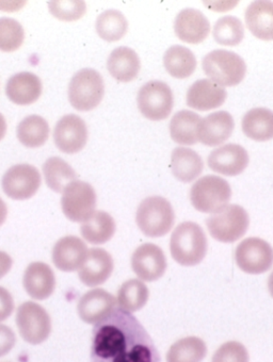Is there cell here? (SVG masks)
Segmentation results:
<instances>
[{
  "instance_id": "cell-1",
  "label": "cell",
  "mask_w": 273,
  "mask_h": 362,
  "mask_svg": "<svg viewBox=\"0 0 273 362\" xmlns=\"http://www.w3.org/2000/svg\"><path fill=\"white\" fill-rule=\"evenodd\" d=\"M90 362H161V356L142 324L115 308L94 326Z\"/></svg>"
},
{
  "instance_id": "cell-2",
  "label": "cell",
  "mask_w": 273,
  "mask_h": 362,
  "mask_svg": "<svg viewBox=\"0 0 273 362\" xmlns=\"http://www.w3.org/2000/svg\"><path fill=\"white\" fill-rule=\"evenodd\" d=\"M172 258L182 267H194L204 260L207 252V239L197 223L184 222L174 229L170 239Z\"/></svg>"
},
{
  "instance_id": "cell-3",
  "label": "cell",
  "mask_w": 273,
  "mask_h": 362,
  "mask_svg": "<svg viewBox=\"0 0 273 362\" xmlns=\"http://www.w3.org/2000/svg\"><path fill=\"white\" fill-rule=\"evenodd\" d=\"M174 221L175 214L171 204L161 197H148L136 210V225L146 237H163L171 230Z\"/></svg>"
},
{
  "instance_id": "cell-4",
  "label": "cell",
  "mask_w": 273,
  "mask_h": 362,
  "mask_svg": "<svg viewBox=\"0 0 273 362\" xmlns=\"http://www.w3.org/2000/svg\"><path fill=\"white\" fill-rule=\"evenodd\" d=\"M232 189L226 179L207 175L197 180L190 190V201L194 209L203 214H217L228 205Z\"/></svg>"
},
{
  "instance_id": "cell-5",
  "label": "cell",
  "mask_w": 273,
  "mask_h": 362,
  "mask_svg": "<svg viewBox=\"0 0 273 362\" xmlns=\"http://www.w3.org/2000/svg\"><path fill=\"white\" fill-rule=\"evenodd\" d=\"M203 71L218 86H235L245 77L247 65L238 54L228 50L217 49L204 57Z\"/></svg>"
},
{
  "instance_id": "cell-6",
  "label": "cell",
  "mask_w": 273,
  "mask_h": 362,
  "mask_svg": "<svg viewBox=\"0 0 273 362\" xmlns=\"http://www.w3.org/2000/svg\"><path fill=\"white\" fill-rule=\"evenodd\" d=\"M104 94V80L95 69H81L75 74L69 86L71 105L83 112L95 109L102 102Z\"/></svg>"
},
{
  "instance_id": "cell-7",
  "label": "cell",
  "mask_w": 273,
  "mask_h": 362,
  "mask_svg": "<svg viewBox=\"0 0 273 362\" xmlns=\"http://www.w3.org/2000/svg\"><path fill=\"white\" fill-rule=\"evenodd\" d=\"M249 224V214L239 205H228L207 221L211 237L222 243L238 241L247 233Z\"/></svg>"
},
{
  "instance_id": "cell-8",
  "label": "cell",
  "mask_w": 273,
  "mask_h": 362,
  "mask_svg": "<svg viewBox=\"0 0 273 362\" xmlns=\"http://www.w3.org/2000/svg\"><path fill=\"white\" fill-rule=\"evenodd\" d=\"M136 103L144 117L150 121H163L171 115L173 93L165 82L153 80L140 88Z\"/></svg>"
},
{
  "instance_id": "cell-9",
  "label": "cell",
  "mask_w": 273,
  "mask_h": 362,
  "mask_svg": "<svg viewBox=\"0 0 273 362\" xmlns=\"http://www.w3.org/2000/svg\"><path fill=\"white\" fill-rule=\"evenodd\" d=\"M16 325L21 337L29 344L45 342L52 332L50 315L37 303L26 302L18 307Z\"/></svg>"
},
{
  "instance_id": "cell-10",
  "label": "cell",
  "mask_w": 273,
  "mask_h": 362,
  "mask_svg": "<svg viewBox=\"0 0 273 362\" xmlns=\"http://www.w3.org/2000/svg\"><path fill=\"white\" fill-rule=\"evenodd\" d=\"M61 207L69 220L75 223L86 222L95 212V190L86 181H74L63 191Z\"/></svg>"
},
{
  "instance_id": "cell-11",
  "label": "cell",
  "mask_w": 273,
  "mask_h": 362,
  "mask_svg": "<svg viewBox=\"0 0 273 362\" xmlns=\"http://www.w3.org/2000/svg\"><path fill=\"white\" fill-rule=\"evenodd\" d=\"M237 267L250 275H260L273 264V248L260 238H248L235 250Z\"/></svg>"
},
{
  "instance_id": "cell-12",
  "label": "cell",
  "mask_w": 273,
  "mask_h": 362,
  "mask_svg": "<svg viewBox=\"0 0 273 362\" xmlns=\"http://www.w3.org/2000/svg\"><path fill=\"white\" fill-rule=\"evenodd\" d=\"M4 192L14 201L31 199L41 186V175L30 164H16L4 175L1 180Z\"/></svg>"
},
{
  "instance_id": "cell-13",
  "label": "cell",
  "mask_w": 273,
  "mask_h": 362,
  "mask_svg": "<svg viewBox=\"0 0 273 362\" xmlns=\"http://www.w3.org/2000/svg\"><path fill=\"white\" fill-rule=\"evenodd\" d=\"M167 265L165 252L153 243L142 244L132 256V271L142 281H158L165 275Z\"/></svg>"
},
{
  "instance_id": "cell-14",
  "label": "cell",
  "mask_w": 273,
  "mask_h": 362,
  "mask_svg": "<svg viewBox=\"0 0 273 362\" xmlns=\"http://www.w3.org/2000/svg\"><path fill=\"white\" fill-rule=\"evenodd\" d=\"M54 141L62 153H79L87 144L88 128L85 121L74 115L61 117L54 126Z\"/></svg>"
},
{
  "instance_id": "cell-15",
  "label": "cell",
  "mask_w": 273,
  "mask_h": 362,
  "mask_svg": "<svg viewBox=\"0 0 273 362\" xmlns=\"http://www.w3.org/2000/svg\"><path fill=\"white\" fill-rule=\"evenodd\" d=\"M89 250L83 240L74 235H67L57 241L52 248V262L62 272L77 271L85 264Z\"/></svg>"
},
{
  "instance_id": "cell-16",
  "label": "cell",
  "mask_w": 273,
  "mask_h": 362,
  "mask_svg": "<svg viewBox=\"0 0 273 362\" xmlns=\"http://www.w3.org/2000/svg\"><path fill=\"white\" fill-rule=\"evenodd\" d=\"M209 168L224 176H237L247 168L249 155L238 144H226L211 151L207 159Z\"/></svg>"
},
{
  "instance_id": "cell-17",
  "label": "cell",
  "mask_w": 273,
  "mask_h": 362,
  "mask_svg": "<svg viewBox=\"0 0 273 362\" xmlns=\"http://www.w3.org/2000/svg\"><path fill=\"white\" fill-rule=\"evenodd\" d=\"M174 30L180 41L188 44H199L209 37L211 23L199 10L185 9L176 16Z\"/></svg>"
},
{
  "instance_id": "cell-18",
  "label": "cell",
  "mask_w": 273,
  "mask_h": 362,
  "mask_svg": "<svg viewBox=\"0 0 273 362\" xmlns=\"http://www.w3.org/2000/svg\"><path fill=\"white\" fill-rule=\"evenodd\" d=\"M117 298L104 289H94L81 296L77 305L79 317L87 324H98L117 308Z\"/></svg>"
},
{
  "instance_id": "cell-19",
  "label": "cell",
  "mask_w": 273,
  "mask_h": 362,
  "mask_svg": "<svg viewBox=\"0 0 273 362\" xmlns=\"http://www.w3.org/2000/svg\"><path fill=\"white\" fill-rule=\"evenodd\" d=\"M113 267L112 257L107 250L91 248L85 264L79 271V277L87 287H98L110 279Z\"/></svg>"
},
{
  "instance_id": "cell-20",
  "label": "cell",
  "mask_w": 273,
  "mask_h": 362,
  "mask_svg": "<svg viewBox=\"0 0 273 362\" xmlns=\"http://www.w3.org/2000/svg\"><path fill=\"white\" fill-rule=\"evenodd\" d=\"M25 291L33 300H47L56 288V277L50 265L33 262L27 267L23 279Z\"/></svg>"
},
{
  "instance_id": "cell-21",
  "label": "cell",
  "mask_w": 273,
  "mask_h": 362,
  "mask_svg": "<svg viewBox=\"0 0 273 362\" xmlns=\"http://www.w3.org/2000/svg\"><path fill=\"white\" fill-rule=\"evenodd\" d=\"M228 98L222 86L209 79L195 81L187 92V105L197 111H209L219 108Z\"/></svg>"
},
{
  "instance_id": "cell-22",
  "label": "cell",
  "mask_w": 273,
  "mask_h": 362,
  "mask_svg": "<svg viewBox=\"0 0 273 362\" xmlns=\"http://www.w3.org/2000/svg\"><path fill=\"white\" fill-rule=\"evenodd\" d=\"M234 127V119L230 113L226 111L211 113L199 123V141L207 146H218L232 136Z\"/></svg>"
},
{
  "instance_id": "cell-23",
  "label": "cell",
  "mask_w": 273,
  "mask_h": 362,
  "mask_svg": "<svg viewBox=\"0 0 273 362\" xmlns=\"http://www.w3.org/2000/svg\"><path fill=\"white\" fill-rule=\"evenodd\" d=\"M6 94L13 104L28 106L37 102L41 96V80L37 75L29 71L16 74L8 81Z\"/></svg>"
},
{
  "instance_id": "cell-24",
  "label": "cell",
  "mask_w": 273,
  "mask_h": 362,
  "mask_svg": "<svg viewBox=\"0 0 273 362\" xmlns=\"http://www.w3.org/2000/svg\"><path fill=\"white\" fill-rule=\"evenodd\" d=\"M245 23L252 35L262 41L273 40L272 1H254L245 11Z\"/></svg>"
},
{
  "instance_id": "cell-25",
  "label": "cell",
  "mask_w": 273,
  "mask_h": 362,
  "mask_svg": "<svg viewBox=\"0 0 273 362\" xmlns=\"http://www.w3.org/2000/svg\"><path fill=\"white\" fill-rule=\"evenodd\" d=\"M141 63L139 56L128 47H117L111 52L107 61L110 75L120 82H130L139 74Z\"/></svg>"
},
{
  "instance_id": "cell-26",
  "label": "cell",
  "mask_w": 273,
  "mask_h": 362,
  "mask_svg": "<svg viewBox=\"0 0 273 362\" xmlns=\"http://www.w3.org/2000/svg\"><path fill=\"white\" fill-rule=\"evenodd\" d=\"M171 168L178 180L188 184L202 174L204 162L201 156L192 149L178 147L172 153Z\"/></svg>"
},
{
  "instance_id": "cell-27",
  "label": "cell",
  "mask_w": 273,
  "mask_h": 362,
  "mask_svg": "<svg viewBox=\"0 0 273 362\" xmlns=\"http://www.w3.org/2000/svg\"><path fill=\"white\" fill-rule=\"evenodd\" d=\"M81 235L86 241L94 245L107 243L115 233V222L110 214L95 211L81 227Z\"/></svg>"
},
{
  "instance_id": "cell-28",
  "label": "cell",
  "mask_w": 273,
  "mask_h": 362,
  "mask_svg": "<svg viewBox=\"0 0 273 362\" xmlns=\"http://www.w3.org/2000/svg\"><path fill=\"white\" fill-rule=\"evenodd\" d=\"M243 132L248 138L257 142L273 139V112L266 108L248 111L243 119Z\"/></svg>"
},
{
  "instance_id": "cell-29",
  "label": "cell",
  "mask_w": 273,
  "mask_h": 362,
  "mask_svg": "<svg viewBox=\"0 0 273 362\" xmlns=\"http://www.w3.org/2000/svg\"><path fill=\"white\" fill-rule=\"evenodd\" d=\"M202 119L192 111L182 110L176 113L170 122L172 140L180 145H194L199 142L197 130Z\"/></svg>"
},
{
  "instance_id": "cell-30",
  "label": "cell",
  "mask_w": 273,
  "mask_h": 362,
  "mask_svg": "<svg viewBox=\"0 0 273 362\" xmlns=\"http://www.w3.org/2000/svg\"><path fill=\"white\" fill-rule=\"evenodd\" d=\"M163 64L172 77L185 79L194 73L197 69V58L188 48L175 45L165 52Z\"/></svg>"
},
{
  "instance_id": "cell-31",
  "label": "cell",
  "mask_w": 273,
  "mask_h": 362,
  "mask_svg": "<svg viewBox=\"0 0 273 362\" xmlns=\"http://www.w3.org/2000/svg\"><path fill=\"white\" fill-rule=\"evenodd\" d=\"M46 185L56 193H63L69 185L77 180V175L72 166L59 157L46 160L43 165Z\"/></svg>"
},
{
  "instance_id": "cell-32",
  "label": "cell",
  "mask_w": 273,
  "mask_h": 362,
  "mask_svg": "<svg viewBox=\"0 0 273 362\" xmlns=\"http://www.w3.org/2000/svg\"><path fill=\"white\" fill-rule=\"evenodd\" d=\"M150 291L140 279L125 281L117 292V304L122 310L132 313L141 310L149 300Z\"/></svg>"
},
{
  "instance_id": "cell-33",
  "label": "cell",
  "mask_w": 273,
  "mask_h": 362,
  "mask_svg": "<svg viewBox=\"0 0 273 362\" xmlns=\"http://www.w3.org/2000/svg\"><path fill=\"white\" fill-rule=\"evenodd\" d=\"M207 354V343L197 337H187L170 347L167 362H202Z\"/></svg>"
},
{
  "instance_id": "cell-34",
  "label": "cell",
  "mask_w": 273,
  "mask_h": 362,
  "mask_svg": "<svg viewBox=\"0 0 273 362\" xmlns=\"http://www.w3.org/2000/svg\"><path fill=\"white\" fill-rule=\"evenodd\" d=\"M50 136L47 122L39 115L25 117L18 127V138L24 146L37 148L45 144Z\"/></svg>"
},
{
  "instance_id": "cell-35",
  "label": "cell",
  "mask_w": 273,
  "mask_h": 362,
  "mask_svg": "<svg viewBox=\"0 0 273 362\" xmlns=\"http://www.w3.org/2000/svg\"><path fill=\"white\" fill-rule=\"evenodd\" d=\"M128 23L125 16L117 10H108L98 16L96 31L100 39L117 42L127 33Z\"/></svg>"
},
{
  "instance_id": "cell-36",
  "label": "cell",
  "mask_w": 273,
  "mask_h": 362,
  "mask_svg": "<svg viewBox=\"0 0 273 362\" xmlns=\"http://www.w3.org/2000/svg\"><path fill=\"white\" fill-rule=\"evenodd\" d=\"M245 37L243 23L235 16H223L219 18L214 27V39L224 46H236Z\"/></svg>"
},
{
  "instance_id": "cell-37",
  "label": "cell",
  "mask_w": 273,
  "mask_h": 362,
  "mask_svg": "<svg viewBox=\"0 0 273 362\" xmlns=\"http://www.w3.org/2000/svg\"><path fill=\"white\" fill-rule=\"evenodd\" d=\"M24 28L13 18H0V50L12 52L24 43Z\"/></svg>"
},
{
  "instance_id": "cell-38",
  "label": "cell",
  "mask_w": 273,
  "mask_h": 362,
  "mask_svg": "<svg viewBox=\"0 0 273 362\" xmlns=\"http://www.w3.org/2000/svg\"><path fill=\"white\" fill-rule=\"evenodd\" d=\"M48 9L52 16L63 22H74L83 18L86 13L85 1L72 0V1H50Z\"/></svg>"
},
{
  "instance_id": "cell-39",
  "label": "cell",
  "mask_w": 273,
  "mask_h": 362,
  "mask_svg": "<svg viewBox=\"0 0 273 362\" xmlns=\"http://www.w3.org/2000/svg\"><path fill=\"white\" fill-rule=\"evenodd\" d=\"M249 359L245 345L237 341H230L217 349L211 362H249Z\"/></svg>"
},
{
  "instance_id": "cell-40",
  "label": "cell",
  "mask_w": 273,
  "mask_h": 362,
  "mask_svg": "<svg viewBox=\"0 0 273 362\" xmlns=\"http://www.w3.org/2000/svg\"><path fill=\"white\" fill-rule=\"evenodd\" d=\"M16 334L11 328L0 324V357L9 354L16 345Z\"/></svg>"
},
{
  "instance_id": "cell-41",
  "label": "cell",
  "mask_w": 273,
  "mask_h": 362,
  "mask_svg": "<svg viewBox=\"0 0 273 362\" xmlns=\"http://www.w3.org/2000/svg\"><path fill=\"white\" fill-rule=\"evenodd\" d=\"M13 296L7 289L0 287V322L9 319L13 313Z\"/></svg>"
},
{
  "instance_id": "cell-42",
  "label": "cell",
  "mask_w": 273,
  "mask_h": 362,
  "mask_svg": "<svg viewBox=\"0 0 273 362\" xmlns=\"http://www.w3.org/2000/svg\"><path fill=\"white\" fill-rule=\"evenodd\" d=\"M12 265L13 261L10 255L0 250V279H4L11 271Z\"/></svg>"
},
{
  "instance_id": "cell-43",
  "label": "cell",
  "mask_w": 273,
  "mask_h": 362,
  "mask_svg": "<svg viewBox=\"0 0 273 362\" xmlns=\"http://www.w3.org/2000/svg\"><path fill=\"white\" fill-rule=\"evenodd\" d=\"M8 216V208L5 202L0 197V226L6 222Z\"/></svg>"
},
{
  "instance_id": "cell-44",
  "label": "cell",
  "mask_w": 273,
  "mask_h": 362,
  "mask_svg": "<svg viewBox=\"0 0 273 362\" xmlns=\"http://www.w3.org/2000/svg\"><path fill=\"white\" fill-rule=\"evenodd\" d=\"M6 132H7V122L5 117L0 113V141L5 138Z\"/></svg>"
},
{
  "instance_id": "cell-45",
  "label": "cell",
  "mask_w": 273,
  "mask_h": 362,
  "mask_svg": "<svg viewBox=\"0 0 273 362\" xmlns=\"http://www.w3.org/2000/svg\"><path fill=\"white\" fill-rule=\"evenodd\" d=\"M268 289L269 292H270V296H272L273 298V272L271 273L270 276H269Z\"/></svg>"
}]
</instances>
